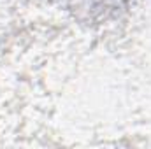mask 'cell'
I'll list each match as a JSON object with an SVG mask.
<instances>
[]
</instances>
